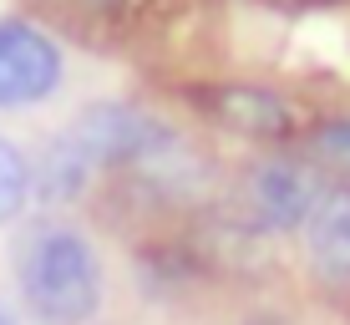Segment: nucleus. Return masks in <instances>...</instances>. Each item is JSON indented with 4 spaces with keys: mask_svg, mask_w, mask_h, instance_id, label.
Returning <instances> with one entry per match:
<instances>
[{
    "mask_svg": "<svg viewBox=\"0 0 350 325\" xmlns=\"http://www.w3.org/2000/svg\"><path fill=\"white\" fill-rule=\"evenodd\" d=\"M178 138L152 112L127 102H96L46 148L36 188L51 198H81L87 183L107 168H163L178 158Z\"/></svg>",
    "mask_w": 350,
    "mask_h": 325,
    "instance_id": "nucleus-1",
    "label": "nucleus"
},
{
    "mask_svg": "<svg viewBox=\"0 0 350 325\" xmlns=\"http://www.w3.org/2000/svg\"><path fill=\"white\" fill-rule=\"evenodd\" d=\"M16 285L41 325H87L102 305V259L71 224H31L16 244Z\"/></svg>",
    "mask_w": 350,
    "mask_h": 325,
    "instance_id": "nucleus-2",
    "label": "nucleus"
},
{
    "mask_svg": "<svg viewBox=\"0 0 350 325\" xmlns=\"http://www.w3.org/2000/svg\"><path fill=\"white\" fill-rule=\"evenodd\" d=\"M62 81H66V56L51 36L16 16L0 21V112L51 102Z\"/></svg>",
    "mask_w": 350,
    "mask_h": 325,
    "instance_id": "nucleus-3",
    "label": "nucleus"
},
{
    "mask_svg": "<svg viewBox=\"0 0 350 325\" xmlns=\"http://www.w3.org/2000/svg\"><path fill=\"white\" fill-rule=\"evenodd\" d=\"M244 198H249V213H254L264 229L289 234V229L310 224V213H315V203L325 198V188H320L315 168H305L295 158H269V163H259L254 173H249Z\"/></svg>",
    "mask_w": 350,
    "mask_h": 325,
    "instance_id": "nucleus-4",
    "label": "nucleus"
},
{
    "mask_svg": "<svg viewBox=\"0 0 350 325\" xmlns=\"http://www.w3.org/2000/svg\"><path fill=\"white\" fill-rule=\"evenodd\" d=\"M305 234H310V259L325 280H350V188H335L315 203Z\"/></svg>",
    "mask_w": 350,
    "mask_h": 325,
    "instance_id": "nucleus-5",
    "label": "nucleus"
},
{
    "mask_svg": "<svg viewBox=\"0 0 350 325\" xmlns=\"http://www.w3.org/2000/svg\"><path fill=\"white\" fill-rule=\"evenodd\" d=\"M219 117L228 127L249 132V138H284L289 132V107L274 97V92H259V87L219 92Z\"/></svg>",
    "mask_w": 350,
    "mask_h": 325,
    "instance_id": "nucleus-6",
    "label": "nucleus"
},
{
    "mask_svg": "<svg viewBox=\"0 0 350 325\" xmlns=\"http://www.w3.org/2000/svg\"><path fill=\"white\" fill-rule=\"evenodd\" d=\"M31 188H36V168L26 163V153H21L16 142L0 138V224L26 209Z\"/></svg>",
    "mask_w": 350,
    "mask_h": 325,
    "instance_id": "nucleus-7",
    "label": "nucleus"
},
{
    "mask_svg": "<svg viewBox=\"0 0 350 325\" xmlns=\"http://www.w3.org/2000/svg\"><path fill=\"white\" fill-rule=\"evenodd\" d=\"M310 153H315V163H325L330 173H340L345 188H350V117H330V122H320L315 138H310Z\"/></svg>",
    "mask_w": 350,
    "mask_h": 325,
    "instance_id": "nucleus-8",
    "label": "nucleus"
},
{
    "mask_svg": "<svg viewBox=\"0 0 350 325\" xmlns=\"http://www.w3.org/2000/svg\"><path fill=\"white\" fill-rule=\"evenodd\" d=\"M77 5H92V10H112V5H122V0H77Z\"/></svg>",
    "mask_w": 350,
    "mask_h": 325,
    "instance_id": "nucleus-9",
    "label": "nucleus"
},
{
    "mask_svg": "<svg viewBox=\"0 0 350 325\" xmlns=\"http://www.w3.org/2000/svg\"><path fill=\"white\" fill-rule=\"evenodd\" d=\"M0 325H16V315H10V305H0Z\"/></svg>",
    "mask_w": 350,
    "mask_h": 325,
    "instance_id": "nucleus-10",
    "label": "nucleus"
}]
</instances>
